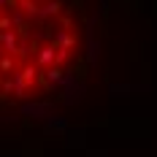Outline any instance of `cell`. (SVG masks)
I'll use <instances>...</instances> for the list:
<instances>
[{
	"label": "cell",
	"instance_id": "1",
	"mask_svg": "<svg viewBox=\"0 0 157 157\" xmlns=\"http://www.w3.org/2000/svg\"><path fill=\"white\" fill-rule=\"evenodd\" d=\"M76 46L68 0H0V103L54 90Z\"/></svg>",
	"mask_w": 157,
	"mask_h": 157
}]
</instances>
